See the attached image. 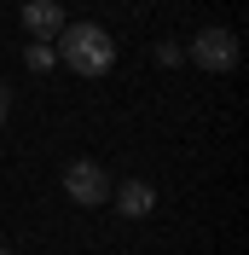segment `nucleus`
Listing matches in <instances>:
<instances>
[{
  "instance_id": "obj_2",
  "label": "nucleus",
  "mask_w": 249,
  "mask_h": 255,
  "mask_svg": "<svg viewBox=\"0 0 249 255\" xmlns=\"http://www.w3.org/2000/svg\"><path fill=\"white\" fill-rule=\"evenodd\" d=\"M191 64H197V70H209V76L238 70V35H232V29H220V23L197 29V35H191Z\"/></svg>"
},
{
  "instance_id": "obj_6",
  "label": "nucleus",
  "mask_w": 249,
  "mask_h": 255,
  "mask_svg": "<svg viewBox=\"0 0 249 255\" xmlns=\"http://www.w3.org/2000/svg\"><path fill=\"white\" fill-rule=\"evenodd\" d=\"M23 64H29L35 76H47V70H58V52H52V41H29V47H23Z\"/></svg>"
},
{
  "instance_id": "obj_7",
  "label": "nucleus",
  "mask_w": 249,
  "mask_h": 255,
  "mask_svg": "<svg viewBox=\"0 0 249 255\" xmlns=\"http://www.w3.org/2000/svg\"><path fill=\"white\" fill-rule=\"evenodd\" d=\"M180 58H186V52L174 47V41H162V47H156V64H162V70H174V64H180Z\"/></svg>"
},
{
  "instance_id": "obj_1",
  "label": "nucleus",
  "mask_w": 249,
  "mask_h": 255,
  "mask_svg": "<svg viewBox=\"0 0 249 255\" xmlns=\"http://www.w3.org/2000/svg\"><path fill=\"white\" fill-rule=\"evenodd\" d=\"M52 52H58L64 70H76V76H87V81L110 76V64H116V41H110L105 23H64L58 41H52Z\"/></svg>"
},
{
  "instance_id": "obj_5",
  "label": "nucleus",
  "mask_w": 249,
  "mask_h": 255,
  "mask_svg": "<svg viewBox=\"0 0 249 255\" xmlns=\"http://www.w3.org/2000/svg\"><path fill=\"white\" fill-rule=\"evenodd\" d=\"M110 203L122 209V221H145L156 209V186L151 180H122V186H110Z\"/></svg>"
},
{
  "instance_id": "obj_4",
  "label": "nucleus",
  "mask_w": 249,
  "mask_h": 255,
  "mask_svg": "<svg viewBox=\"0 0 249 255\" xmlns=\"http://www.w3.org/2000/svg\"><path fill=\"white\" fill-rule=\"evenodd\" d=\"M64 23H70V12H64L58 0H23V29H29V41H58Z\"/></svg>"
},
{
  "instance_id": "obj_3",
  "label": "nucleus",
  "mask_w": 249,
  "mask_h": 255,
  "mask_svg": "<svg viewBox=\"0 0 249 255\" xmlns=\"http://www.w3.org/2000/svg\"><path fill=\"white\" fill-rule=\"evenodd\" d=\"M64 191H70L81 209H99V203H110V174L93 157H76L70 168H64Z\"/></svg>"
},
{
  "instance_id": "obj_8",
  "label": "nucleus",
  "mask_w": 249,
  "mask_h": 255,
  "mask_svg": "<svg viewBox=\"0 0 249 255\" xmlns=\"http://www.w3.org/2000/svg\"><path fill=\"white\" fill-rule=\"evenodd\" d=\"M6 111H12V93H6V87H0V128H6Z\"/></svg>"
},
{
  "instance_id": "obj_9",
  "label": "nucleus",
  "mask_w": 249,
  "mask_h": 255,
  "mask_svg": "<svg viewBox=\"0 0 249 255\" xmlns=\"http://www.w3.org/2000/svg\"><path fill=\"white\" fill-rule=\"evenodd\" d=\"M0 255H12V250H6V244H0Z\"/></svg>"
}]
</instances>
